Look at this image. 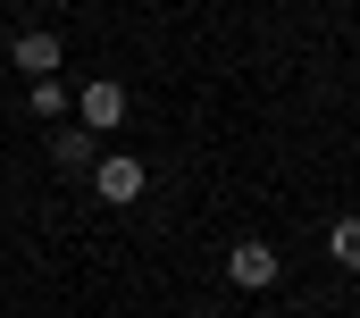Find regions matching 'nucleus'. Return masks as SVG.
Listing matches in <instances>:
<instances>
[{
    "label": "nucleus",
    "mask_w": 360,
    "mask_h": 318,
    "mask_svg": "<svg viewBox=\"0 0 360 318\" xmlns=\"http://www.w3.org/2000/svg\"><path fill=\"white\" fill-rule=\"evenodd\" d=\"M51 159H59L68 176H92V134L84 126H59V134H51Z\"/></svg>",
    "instance_id": "5"
},
{
    "label": "nucleus",
    "mask_w": 360,
    "mask_h": 318,
    "mask_svg": "<svg viewBox=\"0 0 360 318\" xmlns=\"http://www.w3.org/2000/svg\"><path fill=\"white\" fill-rule=\"evenodd\" d=\"M117 117H126V84H117V76H92L84 101H76V126H84V134H109Z\"/></svg>",
    "instance_id": "1"
},
{
    "label": "nucleus",
    "mask_w": 360,
    "mask_h": 318,
    "mask_svg": "<svg viewBox=\"0 0 360 318\" xmlns=\"http://www.w3.org/2000/svg\"><path fill=\"white\" fill-rule=\"evenodd\" d=\"M143 184H151V176H143V159H92V193H101V201H117V210H126V201H143Z\"/></svg>",
    "instance_id": "2"
},
{
    "label": "nucleus",
    "mask_w": 360,
    "mask_h": 318,
    "mask_svg": "<svg viewBox=\"0 0 360 318\" xmlns=\"http://www.w3.org/2000/svg\"><path fill=\"white\" fill-rule=\"evenodd\" d=\"M34 117H68V92H59V76H34Z\"/></svg>",
    "instance_id": "7"
},
{
    "label": "nucleus",
    "mask_w": 360,
    "mask_h": 318,
    "mask_svg": "<svg viewBox=\"0 0 360 318\" xmlns=\"http://www.w3.org/2000/svg\"><path fill=\"white\" fill-rule=\"evenodd\" d=\"M327 251H335L344 268H360V218H335V235H327Z\"/></svg>",
    "instance_id": "6"
},
{
    "label": "nucleus",
    "mask_w": 360,
    "mask_h": 318,
    "mask_svg": "<svg viewBox=\"0 0 360 318\" xmlns=\"http://www.w3.org/2000/svg\"><path fill=\"white\" fill-rule=\"evenodd\" d=\"M8 59H17V68H25V76H59V59H68V42H59V34H42V25H34V34H17V42H8Z\"/></svg>",
    "instance_id": "4"
},
{
    "label": "nucleus",
    "mask_w": 360,
    "mask_h": 318,
    "mask_svg": "<svg viewBox=\"0 0 360 318\" xmlns=\"http://www.w3.org/2000/svg\"><path fill=\"white\" fill-rule=\"evenodd\" d=\"M226 276H235L243 293H269L276 285V251L269 243H235V251H226Z\"/></svg>",
    "instance_id": "3"
}]
</instances>
